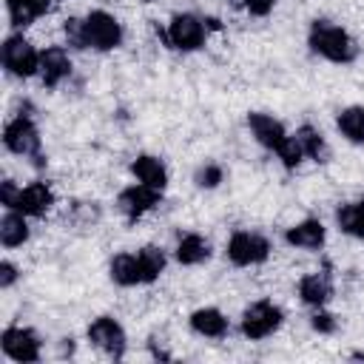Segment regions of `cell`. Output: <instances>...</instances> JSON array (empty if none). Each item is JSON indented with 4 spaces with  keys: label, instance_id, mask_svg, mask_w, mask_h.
Returning a JSON list of instances; mask_svg holds the SVG:
<instances>
[{
    "label": "cell",
    "instance_id": "9a60e30c",
    "mask_svg": "<svg viewBox=\"0 0 364 364\" xmlns=\"http://www.w3.org/2000/svg\"><path fill=\"white\" fill-rule=\"evenodd\" d=\"M333 296V276L330 270H316V273H304L299 279V299L310 307H321L327 304Z\"/></svg>",
    "mask_w": 364,
    "mask_h": 364
},
{
    "label": "cell",
    "instance_id": "d4e9b609",
    "mask_svg": "<svg viewBox=\"0 0 364 364\" xmlns=\"http://www.w3.org/2000/svg\"><path fill=\"white\" fill-rule=\"evenodd\" d=\"M276 156L282 159V165H284L287 171H293V168H296V165H299V162L304 159V151H301V145H299V139H296V134L284 139V145H282V148L276 151Z\"/></svg>",
    "mask_w": 364,
    "mask_h": 364
},
{
    "label": "cell",
    "instance_id": "30bf717a",
    "mask_svg": "<svg viewBox=\"0 0 364 364\" xmlns=\"http://www.w3.org/2000/svg\"><path fill=\"white\" fill-rule=\"evenodd\" d=\"M159 199H162V191L148 188V185L139 182V185H128V188L119 191L117 208H119V213H122L128 222H136V219L145 216L154 205H159Z\"/></svg>",
    "mask_w": 364,
    "mask_h": 364
},
{
    "label": "cell",
    "instance_id": "277c9868",
    "mask_svg": "<svg viewBox=\"0 0 364 364\" xmlns=\"http://www.w3.org/2000/svg\"><path fill=\"white\" fill-rule=\"evenodd\" d=\"M3 145L11 154H17V156H28L37 168L46 165V156L40 151V145H43L40 142V131H37L31 114H17L14 119L6 122V128H3Z\"/></svg>",
    "mask_w": 364,
    "mask_h": 364
},
{
    "label": "cell",
    "instance_id": "2e32d148",
    "mask_svg": "<svg viewBox=\"0 0 364 364\" xmlns=\"http://www.w3.org/2000/svg\"><path fill=\"white\" fill-rule=\"evenodd\" d=\"M324 239H327V230L318 219H304V222L287 228V233H284V242L290 247H301V250H321Z\"/></svg>",
    "mask_w": 364,
    "mask_h": 364
},
{
    "label": "cell",
    "instance_id": "7402d4cb",
    "mask_svg": "<svg viewBox=\"0 0 364 364\" xmlns=\"http://www.w3.org/2000/svg\"><path fill=\"white\" fill-rule=\"evenodd\" d=\"M341 136L353 145H364V105H350L344 111H338V119H336Z\"/></svg>",
    "mask_w": 364,
    "mask_h": 364
},
{
    "label": "cell",
    "instance_id": "7c38bea8",
    "mask_svg": "<svg viewBox=\"0 0 364 364\" xmlns=\"http://www.w3.org/2000/svg\"><path fill=\"white\" fill-rule=\"evenodd\" d=\"M51 205H54V191L48 188V182H31L26 188H17V196L11 208L6 210H20L26 216H43Z\"/></svg>",
    "mask_w": 364,
    "mask_h": 364
},
{
    "label": "cell",
    "instance_id": "f546056e",
    "mask_svg": "<svg viewBox=\"0 0 364 364\" xmlns=\"http://www.w3.org/2000/svg\"><path fill=\"white\" fill-rule=\"evenodd\" d=\"M74 353V341L71 338H63V347H60V355H71Z\"/></svg>",
    "mask_w": 364,
    "mask_h": 364
},
{
    "label": "cell",
    "instance_id": "52a82bcc",
    "mask_svg": "<svg viewBox=\"0 0 364 364\" xmlns=\"http://www.w3.org/2000/svg\"><path fill=\"white\" fill-rule=\"evenodd\" d=\"M225 253H228L230 264H236V267H250V264H262V262L270 256V242H267L262 233L236 230V233L228 239Z\"/></svg>",
    "mask_w": 364,
    "mask_h": 364
},
{
    "label": "cell",
    "instance_id": "7a4b0ae2",
    "mask_svg": "<svg viewBox=\"0 0 364 364\" xmlns=\"http://www.w3.org/2000/svg\"><path fill=\"white\" fill-rule=\"evenodd\" d=\"M162 270H165V253L154 245L139 247L136 253H117L108 264V276L119 287L151 284L159 279Z\"/></svg>",
    "mask_w": 364,
    "mask_h": 364
},
{
    "label": "cell",
    "instance_id": "6da1fadb",
    "mask_svg": "<svg viewBox=\"0 0 364 364\" xmlns=\"http://www.w3.org/2000/svg\"><path fill=\"white\" fill-rule=\"evenodd\" d=\"M65 40L71 48H94V51H111L122 43V26L114 14L94 9L88 11L82 20L80 17H68L63 23Z\"/></svg>",
    "mask_w": 364,
    "mask_h": 364
},
{
    "label": "cell",
    "instance_id": "ba28073f",
    "mask_svg": "<svg viewBox=\"0 0 364 364\" xmlns=\"http://www.w3.org/2000/svg\"><path fill=\"white\" fill-rule=\"evenodd\" d=\"M205 34H208V23L202 17L185 11V14H173L171 17L168 31H165V40L176 51H196V48H202Z\"/></svg>",
    "mask_w": 364,
    "mask_h": 364
},
{
    "label": "cell",
    "instance_id": "484cf974",
    "mask_svg": "<svg viewBox=\"0 0 364 364\" xmlns=\"http://www.w3.org/2000/svg\"><path fill=\"white\" fill-rule=\"evenodd\" d=\"M222 179H225V171H222V165H216V162H205V165L196 168V173H193V182H196L199 188H216Z\"/></svg>",
    "mask_w": 364,
    "mask_h": 364
},
{
    "label": "cell",
    "instance_id": "d6986e66",
    "mask_svg": "<svg viewBox=\"0 0 364 364\" xmlns=\"http://www.w3.org/2000/svg\"><path fill=\"white\" fill-rule=\"evenodd\" d=\"M51 3L54 0H6V11H9V20L14 28H26L40 14H46Z\"/></svg>",
    "mask_w": 364,
    "mask_h": 364
},
{
    "label": "cell",
    "instance_id": "ffe728a7",
    "mask_svg": "<svg viewBox=\"0 0 364 364\" xmlns=\"http://www.w3.org/2000/svg\"><path fill=\"white\" fill-rule=\"evenodd\" d=\"M28 239V222L20 210H6L0 219V242L3 247H20Z\"/></svg>",
    "mask_w": 364,
    "mask_h": 364
},
{
    "label": "cell",
    "instance_id": "3957f363",
    "mask_svg": "<svg viewBox=\"0 0 364 364\" xmlns=\"http://www.w3.org/2000/svg\"><path fill=\"white\" fill-rule=\"evenodd\" d=\"M307 46L313 54H318L330 63H338V65H347L358 57L355 40L333 20H313L310 31H307Z\"/></svg>",
    "mask_w": 364,
    "mask_h": 364
},
{
    "label": "cell",
    "instance_id": "44dd1931",
    "mask_svg": "<svg viewBox=\"0 0 364 364\" xmlns=\"http://www.w3.org/2000/svg\"><path fill=\"white\" fill-rule=\"evenodd\" d=\"M208 256H210V245L199 233H185L179 239V245H176V262L179 264H188V267L191 264H202Z\"/></svg>",
    "mask_w": 364,
    "mask_h": 364
},
{
    "label": "cell",
    "instance_id": "5bb4252c",
    "mask_svg": "<svg viewBox=\"0 0 364 364\" xmlns=\"http://www.w3.org/2000/svg\"><path fill=\"white\" fill-rule=\"evenodd\" d=\"M71 74V57L63 46H48L40 51V80L46 88H57Z\"/></svg>",
    "mask_w": 364,
    "mask_h": 364
},
{
    "label": "cell",
    "instance_id": "8992f818",
    "mask_svg": "<svg viewBox=\"0 0 364 364\" xmlns=\"http://www.w3.org/2000/svg\"><path fill=\"white\" fill-rule=\"evenodd\" d=\"M284 321V313L282 307H276L273 301L262 299V301H253L245 313H242V336L250 338V341H262L267 336H273Z\"/></svg>",
    "mask_w": 364,
    "mask_h": 364
},
{
    "label": "cell",
    "instance_id": "cb8c5ba5",
    "mask_svg": "<svg viewBox=\"0 0 364 364\" xmlns=\"http://www.w3.org/2000/svg\"><path fill=\"white\" fill-rule=\"evenodd\" d=\"M296 139H299V145H301L304 156H310L313 162H327L330 148H327L324 136H321V134H318L313 125H301V128L296 131Z\"/></svg>",
    "mask_w": 364,
    "mask_h": 364
},
{
    "label": "cell",
    "instance_id": "4fadbf2b",
    "mask_svg": "<svg viewBox=\"0 0 364 364\" xmlns=\"http://www.w3.org/2000/svg\"><path fill=\"white\" fill-rule=\"evenodd\" d=\"M247 128H250V134L256 136V142H259L262 148L273 151V154H276V151L284 145V139H287L284 125H282L279 119H273L270 114H262V111H250V114H247Z\"/></svg>",
    "mask_w": 364,
    "mask_h": 364
},
{
    "label": "cell",
    "instance_id": "e0dca14e",
    "mask_svg": "<svg viewBox=\"0 0 364 364\" xmlns=\"http://www.w3.org/2000/svg\"><path fill=\"white\" fill-rule=\"evenodd\" d=\"M188 324H191V330L196 336H205V338H222L228 333V318L216 307H199V310H193L191 318H188Z\"/></svg>",
    "mask_w": 364,
    "mask_h": 364
},
{
    "label": "cell",
    "instance_id": "9c48e42d",
    "mask_svg": "<svg viewBox=\"0 0 364 364\" xmlns=\"http://www.w3.org/2000/svg\"><path fill=\"white\" fill-rule=\"evenodd\" d=\"M88 341H91L97 350H102L105 355H111L114 361H119V358L125 355V347H128L122 324H119L117 318H111V316H97V318L88 324Z\"/></svg>",
    "mask_w": 364,
    "mask_h": 364
},
{
    "label": "cell",
    "instance_id": "f1b7e54d",
    "mask_svg": "<svg viewBox=\"0 0 364 364\" xmlns=\"http://www.w3.org/2000/svg\"><path fill=\"white\" fill-rule=\"evenodd\" d=\"M20 279V273H17V267L11 264V262H0V287L3 290H9L14 282Z\"/></svg>",
    "mask_w": 364,
    "mask_h": 364
},
{
    "label": "cell",
    "instance_id": "83f0119b",
    "mask_svg": "<svg viewBox=\"0 0 364 364\" xmlns=\"http://www.w3.org/2000/svg\"><path fill=\"white\" fill-rule=\"evenodd\" d=\"M276 0H245V9L253 14V17H267L273 11Z\"/></svg>",
    "mask_w": 364,
    "mask_h": 364
},
{
    "label": "cell",
    "instance_id": "8fae6325",
    "mask_svg": "<svg viewBox=\"0 0 364 364\" xmlns=\"http://www.w3.org/2000/svg\"><path fill=\"white\" fill-rule=\"evenodd\" d=\"M0 344L11 361H40V336L31 327H6Z\"/></svg>",
    "mask_w": 364,
    "mask_h": 364
},
{
    "label": "cell",
    "instance_id": "4316f807",
    "mask_svg": "<svg viewBox=\"0 0 364 364\" xmlns=\"http://www.w3.org/2000/svg\"><path fill=\"white\" fill-rule=\"evenodd\" d=\"M310 327H313L316 333H321V336H330V333H336L338 321H336L333 313H327V310H316L313 318H310Z\"/></svg>",
    "mask_w": 364,
    "mask_h": 364
},
{
    "label": "cell",
    "instance_id": "603a6c76",
    "mask_svg": "<svg viewBox=\"0 0 364 364\" xmlns=\"http://www.w3.org/2000/svg\"><path fill=\"white\" fill-rule=\"evenodd\" d=\"M336 225H338L344 233H350V236H355V239H364V196L355 199V202L341 205V208L336 210Z\"/></svg>",
    "mask_w": 364,
    "mask_h": 364
},
{
    "label": "cell",
    "instance_id": "ac0fdd59",
    "mask_svg": "<svg viewBox=\"0 0 364 364\" xmlns=\"http://www.w3.org/2000/svg\"><path fill=\"white\" fill-rule=\"evenodd\" d=\"M131 173L148 185V188H156V191H165L168 185V168L162 165V159L151 156V154H139L134 162H131Z\"/></svg>",
    "mask_w": 364,
    "mask_h": 364
},
{
    "label": "cell",
    "instance_id": "5b68a950",
    "mask_svg": "<svg viewBox=\"0 0 364 364\" xmlns=\"http://www.w3.org/2000/svg\"><path fill=\"white\" fill-rule=\"evenodd\" d=\"M0 54H3V65H6V71L11 77L26 80V77L40 74V51L23 34H9L3 40Z\"/></svg>",
    "mask_w": 364,
    "mask_h": 364
}]
</instances>
